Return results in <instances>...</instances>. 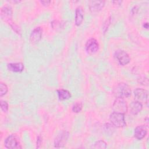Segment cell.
<instances>
[{
  "label": "cell",
  "mask_w": 149,
  "mask_h": 149,
  "mask_svg": "<svg viewBox=\"0 0 149 149\" xmlns=\"http://www.w3.org/2000/svg\"><path fill=\"white\" fill-rule=\"evenodd\" d=\"M104 5V1H91L89 2L88 6L92 13H95L101 10Z\"/></svg>",
  "instance_id": "cell-11"
},
{
  "label": "cell",
  "mask_w": 149,
  "mask_h": 149,
  "mask_svg": "<svg viewBox=\"0 0 149 149\" xmlns=\"http://www.w3.org/2000/svg\"><path fill=\"white\" fill-rule=\"evenodd\" d=\"M84 12L82 8L80 6L77 7L75 11V19H74V22H75V24L77 26H80L84 18Z\"/></svg>",
  "instance_id": "cell-14"
},
{
  "label": "cell",
  "mask_w": 149,
  "mask_h": 149,
  "mask_svg": "<svg viewBox=\"0 0 149 149\" xmlns=\"http://www.w3.org/2000/svg\"><path fill=\"white\" fill-rule=\"evenodd\" d=\"M114 56L117 61L121 65H126L128 64L130 61L129 55L126 52L123 50H117L115 52Z\"/></svg>",
  "instance_id": "cell-5"
},
{
  "label": "cell",
  "mask_w": 149,
  "mask_h": 149,
  "mask_svg": "<svg viewBox=\"0 0 149 149\" xmlns=\"http://www.w3.org/2000/svg\"><path fill=\"white\" fill-rule=\"evenodd\" d=\"M1 17L4 22L10 23L12 18V10L10 7L4 6L1 9Z\"/></svg>",
  "instance_id": "cell-10"
},
{
  "label": "cell",
  "mask_w": 149,
  "mask_h": 149,
  "mask_svg": "<svg viewBox=\"0 0 149 149\" xmlns=\"http://www.w3.org/2000/svg\"><path fill=\"white\" fill-rule=\"evenodd\" d=\"M94 148L104 149L107 148V143L104 140H98L96 141L93 146Z\"/></svg>",
  "instance_id": "cell-17"
},
{
  "label": "cell",
  "mask_w": 149,
  "mask_h": 149,
  "mask_svg": "<svg viewBox=\"0 0 149 149\" xmlns=\"http://www.w3.org/2000/svg\"><path fill=\"white\" fill-rule=\"evenodd\" d=\"M147 133V129L145 125H140L134 129V136L138 140L143 139Z\"/></svg>",
  "instance_id": "cell-12"
},
{
  "label": "cell",
  "mask_w": 149,
  "mask_h": 149,
  "mask_svg": "<svg viewBox=\"0 0 149 149\" xmlns=\"http://www.w3.org/2000/svg\"><path fill=\"white\" fill-rule=\"evenodd\" d=\"M134 95L137 101L147 102L148 101V92L146 90L141 88H137L134 90Z\"/></svg>",
  "instance_id": "cell-8"
},
{
  "label": "cell",
  "mask_w": 149,
  "mask_h": 149,
  "mask_svg": "<svg viewBox=\"0 0 149 149\" xmlns=\"http://www.w3.org/2000/svg\"><path fill=\"white\" fill-rule=\"evenodd\" d=\"M42 142V139L40 136H38L37 139V148H39L40 146L41 145Z\"/></svg>",
  "instance_id": "cell-23"
},
{
  "label": "cell",
  "mask_w": 149,
  "mask_h": 149,
  "mask_svg": "<svg viewBox=\"0 0 149 149\" xmlns=\"http://www.w3.org/2000/svg\"><path fill=\"white\" fill-rule=\"evenodd\" d=\"M143 27L144 28H146V29H148V23L147 22V23H145L143 24Z\"/></svg>",
  "instance_id": "cell-25"
},
{
  "label": "cell",
  "mask_w": 149,
  "mask_h": 149,
  "mask_svg": "<svg viewBox=\"0 0 149 149\" xmlns=\"http://www.w3.org/2000/svg\"><path fill=\"white\" fill-rule=\"evenodd\" d=\"M10 27H12V29L16 33H17L18 34H20V29H19V27L16 24H15L13 23H10Z\"/></svg>",
  "instance_id": "cell-22"
},
{
  "label": "cell",
  "mask_w": 149,
  "mask_h": 149,
  "mask_svg": "<svg viewBox=\"0 0 149 149\" xmlns=\"http://www.w3.org/2000/svg\"><path fill=\"white\" fill-rule=\"evenodd\" d=\"M113 93L116 98H127L131 95L132 91L130 87L126 83L118 84L113 90Z\"/></svg>",
  "instance_id": "cell-1"
},
{
  "label": "cell",
  "mask_w": 149,
  "mask_h": 149,
  "mask_svg": "<svg viewBox=\"0 0 149 149\" xmlns=\"http://www.w3.org/2000/svg\"><path fill=\"white\" fill-rule=\"evenodd\" d=\"M99 48V44L97 41L93 38H90L86 43V50L88 54L93 55L97 52Z\"/></svg>",
  "instance_id": "cell-7"
},
{
  "label": "cell",
  "mask_w": 149,
  "mask_h": 149,
  "mask_svg": "<svg viewBox=\"0 0 149 149\" xmlns=\"http://www.w3.org/2000/svg\"><path fill=\"white\" fill-rule=\"evenodd\" d=\"M113 112L125 114L127 112L128 107L126 102L123 98H116L112 105Z\"/></svg>",
  "instance_id": "cell-3"
},
{
  "label": "cell",
  "mask_w": 149,
  "mask_h": 149,
  "mask_svg": "<svg viewBox=\"0 0 149 149\" xmlns=\"http://www.w3.org/2000/svg\"><path fill=\"white\" fill-rule=\"evenodd\" d=\"M9 70L13 72H21L24 69V65L20 62L10 63L7 65Z\"/></svg>",
  "instance_id": "cell-15"
},
{
  "label": "cell",
  "mask_w": 149,
  "mask_h": 149,
  "mask_svg": "<svg viewBox=\"0 0 149 149\" xmlns=\"http://www.w3.org/2000/svg\"><path fill=\"white\" fill-rule=\"evenodd\" d=\"M129 107L130 112L133 115H137L142 110L143 105L138 101H134L130 103Z\"/></svg>",
  "instance_id": "cell-13"
},
{
  "label": "cell",
  "mask_w": 149,
  "mask_h": 149,
  "mask_svg": "<svg viewBox=\"0 0 149 149\" xmlns=\"http://www.w3.org/2000/svg\"><path fill=\"white\" fill-rule=\"evenodd\" d=\"M1 109L4 112H6L8 110V104L6 101H1Z\"/></svg>",
  "instance_id": "cell-20"
},
{
  "label": "cell",
  "mask_w": 149,
  "mask_h": 149,
  "mask_svg": "<svg viewBox=\"0 0 149 149\" xmlns=\"http://www.w3.org/2000/svg\"><path fill=\"white\" fill-rule=\"evenodd\" d=\"M8 88L6 84L1 82L0 83V96L2 97L5 95L8 92Z\"/></svg>",
  "instance_id": "cell-18"
},
{
  "label": "cell",
  "mask_w": 149,
  "mask_h": 149,
  "mask_svg": "<svg viewBox=\"0 0 149 149\" xmlns=\"http://www.w3.org/2000/svg\"><path fill=\"white\" fill-rule=\"evenodd\" d=\"M69 133L67 131H63L57 136L54 141V146L56 148L63 147L66 145L69 139Z\"/></svg>",
  "instance_id": "cell-6"
},
{
  "label": "cell",
  "mask_w": 149,
  "mask_h": 149,
  "mask_svg": "<svg viewBox=\"0 0 149 149\" xmlns=\"http://www.w3.org/2000/svg\"><path fill=\"white\" fill-rule=\"evenodd\" d=\"M5 147L9 149L22 148L20 141L17 137L15 134L9 136L5 140Z\"/></svg>",
  "instance_id": "cell-4"
},
{
  "label": "cell",
  "mask_w": 149,
  "mask_h": 149,
  "mask_svg": "<svg viewBox=\"0 0 149 149\" xmlns=\"http://www.w3.org/2000/svg\"><path fill=\"white\" fill-rule=\"evenodd\" d=\"M57 93L58 98L60 100H68L71 97L70 93L65 89H59L57 90Z\"/></svg>",
  "instance_id": "cell-16"
},
{
  "label": "cell",
  "mask_w": 149,
  "mask_h": 149,
  "mask_svg": "<svg viewBox=\"0 0 149 149\" xmlns=\"http://www.w3.org/2000/svg\"><path fill=\"white\" fill-rule=\"evenodd\" d=\"M109 120L111 124L116 127H123L126 126L123 113L113 112L109 116Z\"/></svg>",
  "instance_id": "cell-2"
},
{
  "label": "cell",
  "mask_w": 149,
  "mask_h": 149,
  "mask_svg": "<svg viewBox=\"0 0 149 149\" xmlns=\"http://www.w3.org/2000/svg\"><path fill=\"white\" fill-rule=\"evenodd\" d=\"M113 125L112 124H109V123H107L105 125V130L107 132V133H112V131L114 130V127H113Z\"/></svg>",
  "instance_id": "cell-21"
},
{
  "label": "cell",
  "mask_w": 149,
  "mask_h": 149,
  "mask_svg": "<svg viewBox=\"0 0 149 149\" xmlns=\"http://www.w3.org/2000/svg\"><path fill=\"white\" fill-rule=\"evenodd\" d=\"M40 2L44 5V6H48L49 5V3H51L50 1H40Z\"/></svg>",
  "instance_id": "cell-24"
},
{
  "label": "cell",
  "mask_w": 149,
  "mask_h": 149,
  "mask_svg": "<svg viewBox=\"0 0 149 149\" xmlns=\"http://www.w3.org/2000/svg\"><path fill=\"white\" fill-rule=\"evenodd\" d=\"M42 29L40 27H36L31 33L30 35V41L32 44H36L38 42L42 37Z\"/></svg>",
  "instance_id": "cell-9"
},
{
  "label": "cell",
  "mask_w": 149,
  "mask_h": 149,
  "mask_svg": "<svg viewBox=\"0 0 149 149\" xmlns=\"http://www.w3.org/2000/svg\"><path fill=\"white\" fill-rule=\"evenodd\" d=\"M83 108V105L81 102H76L72 107V111L75 113L80 112Z\"/></svg>",
  "instance_id": "cell-19"
}]
</instances>
